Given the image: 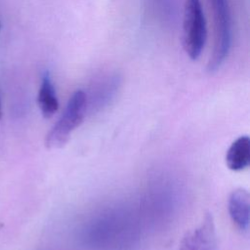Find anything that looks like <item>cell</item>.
<instances>
[{
  "mask_svg": "<svg viewBox=\"0 0 250 250\" xmlns=\"http://www.w3.org/2000/svg\"><path fill=\"white\" fill-rule=\"evenodd\" d=\"M88 107L87 94L83 90L75 91L69 98L66 106L46 136L45 145L49 148L63 146L71 133L82 123Z\"/></svg>",
  "mask_w": 250,
  "mask_h": 250,
  "instance_id": "6da1fadb",
  "label": "cell"
},
{
  "mask_svg": "<svg viewBox=\"0 0 250 250\" xmlns=\"http://www.w3.org/2000/svg\"><path fill=\"white\" fill-rule=\"evenodd\" d=\"M229 214L231 221L240 229L246 231L249 227L250 196L246 189L236 188L229 198Z\"/></svg>",
  "mask_w": 250,
  "mask_h": 250,
  "instance_id": "5b68a950",
  "label": "cell"
},
{
  "mask_svg": "<svg viewBox=\"0 0 250 250\" xmlns=\"http://www.w3.org/2000/svg\"><path fill=\"white\" fill-rule=\"evenodd\" d=\"M206 38V21L200 0H185L183 46L192 61H196L200 57Z\"/></svg>",
  "mask_w": 250,
  "mask_h": 250,
  "instance_id": "3957f363",
  "label": "cell"
},
{
  "mask_svg": "<svg viewBox=\"0 0 250 250\" xmlns=\"http://www.w3.org/2000/svg\"><path fill=\"white\" fill-rule=\"evenodd\" d=\"M2 117V108H1V102H0V119Z\"/></svg>",
  "mask_w": 250,
  "mask_h": 250,
  "instance_id": "ba28073f",
  "label": "cell"
},
{
  "mask_svg": "<svg viewBox=\"0 0 250 250\" xmlns=\"http://www.w3.org/2000/svg\"><path fill=\"white\" fill-rule=\"evenodd\" d=\"M250 161V140L248 136L236 139L229 147L226 154V163L232 171L245 169Z\"/></svg>",
  "mask_w": 250,
  "mask_h": 250,
  "instance_id": "8992f818",
  "label": "cell"
},
{
  "mask_svg": "<svg viewBox=\"0 0 250 250\" xmlns=\"http://www.w3.org/2000/svg\"><path fill=\"white\" fill-rule=\"evenodd\" d=\"M183 248L184 250H219L211 214H206L201 225L184 239Z\"/></svg>",
  "mask_w": 250,
  "mask_h": 250,
  "instance_id": "277c9868",
  "label": "cell"
},
{
  "mask_svg": "<svg viewBox=\"0 0 250 250\" xmlns=\"http://www.w3.org/2000/svg\"><path fill=\"white\" fill-rule=\"evenodd\" d=\"M0 26H1V25H0Z\"/></svg>",
  "mask_w": 250,
  "mask_h": 250,
  "instance_id": "9c48e42d",
  "label": "cell"
},
{
  "mask_svg": "<svg viewBox=\"0 0 250 250\" xmlns=\"http://www.w3.org/2000/svg\"><path fill=\"white\" fill-rule=\"evenodd\" d=\"M37 102L41 113L45 118L52 117L59 108V101L56 95V90L48 72H46L42 77Z\"/></svg>",
  "mask_w": 250,
  "mask_h": 250,
  "instance_id": "52a82bcc",
  "label": "cell"
},
{
  "mask_svg": "<svg viewBox=\"0 0 250 250\" xmlns=\"http://www.w3.org/2000/svg\"><path fill=\"white\" fill-rule=\"evenodd\" d=\"M213 14L214 45L207 64L209 73L216 72L227 59L231 46V18L227 0H209Z\"/></svg>",
  "mask_w": 250,
  "mask_h": 250,
  "instance_id": "7a4b0ae2",
  "label": "cell"
}]
</instances>
